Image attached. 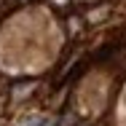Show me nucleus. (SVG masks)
<instances>
[{"label": "nucleus", "mask_w": 126, "mask_h": 126, "mask_svg": "<svg viewBox=\"0 0 126 126\" xmlns=\"http://www.w3.org/2000/svg\"><path fill=\"white\" fill-rule=\"evenodd\" d=\"M56 3H59V5H64V3H67V0H56Z\"/></svg>", "instance_id": "nucleus-1"}]
</instances>
